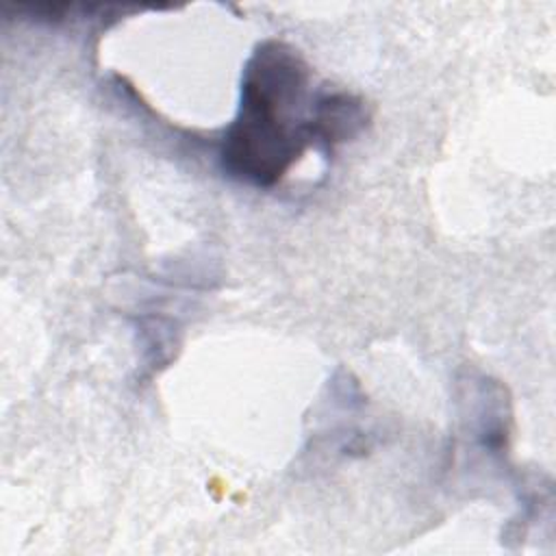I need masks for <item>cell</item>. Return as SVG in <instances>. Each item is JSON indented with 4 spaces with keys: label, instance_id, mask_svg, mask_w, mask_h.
Returning <instances> with one entry per match:
<instances>
[{
    "label": "cell",
    "instance_id": "cell-1",
    "mask_svg": "<svg viewBox=\"0 0 556 556\" xmlns=\"http://www.w3.org/2000/svg\"><path fill=\"white\" fill-rule=\"evenodd\" d=\"M311 70L285 41H263L241 80L239 113L224 135L219 161L230 178L271 187L313 141Z\"/></svg>",
    "mask_w": 556,
    "mask_h": 556
},
{
    "label": "cell",
    "instance_id": "cell-2",
    "mask_svg": "<svg viewBox=\"0 0 556 556\" xmlns=\"http://www.w3.org/2000/svg\"><path fill=\"white\" fill-rule=\"evenodd\" d=\"M311 124L313 141L332 146L358 135L367 124V111L363 100L345 91L321 93L315 98Z\"/></svg>",
    "mask_w": 556,
    "mask_h": 556
}]
</instances>
